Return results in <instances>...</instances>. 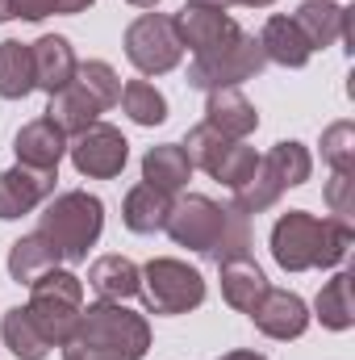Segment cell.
Masks as SVG:
<instances>
[{"label":"cell","mask_w":355,"mask_h":360,"mask_svg":"<svg viewBox=\"0 0 355 360\" xmlns=\"http://www.w3.org/2000/svg\"><path fill=\"white\" fill-rule=\"evenodd\" d=\"M230 143H234V139H226V134H217L209 122H201V126L188 130V139H184L180 147H184V155H188L192 168H205V172H209V168L222 160V151H226Z\"/></svg>","instance_id":"cell-31"},{"label":"cell","mask_w":355,"mask_h":360,"mask_svg":"<svg viewBox=\"0 0 355 360\" xmlns=\"http://www.w3.org/2000/svg\"><path fill=\"white\" fill-rule=\"evenodd\" d=\"M184 55L176 34V21L163 13H142L130 30H126V59L142 72V76H163L172 72Z\"/></svg>","instance_id":"cell-9"},{"label":"cell","mask_w":355,"mask_h":360,"mask_svg":"<svg viewBox=\"0 0 355 360\" xmlns=\"http://www.w3.org/2000/svg\"><path fill=\"white\" fill-rule=\"evenodd\" d=\"M130 4H134V8H155L159 0H130Z\"/></svg>","instance_id":"cell-40"},{"label":"cell","mask_w":355,"mask_h":360,"mask_svg":"<svg viewBox=\"0 0 355 360\" xmlns=\"http://www.w3.org/2000/svg\"><path fill=\"white\" fill-rule=\"evenodd\" d=\"M63 360H121V356H113V352H100V348H88V344L72 340V344L63 348Z\"/></svg>","instance_id":"cell-35"},{"label":"cell","mask_w":355,"mask_h":360,"mask_svg":"<svg viewBox=\"0 0 355 360\" xmlns=\"http://www.w3.org/2000/svg\"><path fill=\"white\" fill-rule=\"evenodd\" d=\"M180 34V46H188L192 55H209V51H222L230 46L243 30L234 25V17L217 13V8H196V4H184V13L172 17Z\"/></svg>","instance_id":"cell-11"},{"label":"cell","mask_w":355,"mask_h":360,"mask_svg":"<svg viewBox=\"0 0 355 360\" xmlns=\"http://www.w3.org/2000/svg\"><path fill=\"white\" fill-rule=\"evenodd\" d=\"M34 55V89H42L46 96H55L59 89H67L76 80V51L63 34H42L38 42H29Z\"/></svg>","instance_id":"cell-14"},{"label":"cell","mask_w":355,"mask_h":360,"mask_svg":"<svg viewBox=\"0 0 355 360\" xmlns=\"http://www.w3.org/2000/svg\"><path fill=\"white\" fill-rule=\"evenodd\" d=\"M322 160L335 172H351L355 168V126L351 122H335L322 130Z\"/></svg>","instance_id":"cell-32"},{"label":"cell","mask_w":355,"mask_h":360,"mask_svg":"<svg viewBox=\"0 0 355 360\" xmlns=\"http://www.w3.org/2000/svg\"><path fill=\"white\" fill-rule=\"evenodd\" d=\"M264 293H267V276H264V269H260L251 256H243V260H226V264H222V297H226V306L251 314L255 302H260Z\"/></svg>","instance_id":"cell-21"},{"label":"cell","mask_w":355,"mask_h":360,"mask_svg":"<svg viewBox=\"0 0 355 360\" xmlns=\"http://www.w3.org/2000/svg\"><path fill=\"white\" fill-rule=\"evenodd\" d=\"M260 46H264L267 63H280V68H305L309 55H314L309 42H305V34L297 30V21L284 17V13H276V17H267L264 21Z\"/></svg>","instance_id":"cell-18"},{"label":"cell","mask_w":355,"mask_h":360,"mask_svg":"<svg viewBox=\"0 0 355 360\" xmlns=\"http://www.w3.org/2000/svg\"><path fill=\"white\" fill-rule=\"evenodd\" d=\"M251 323H255L264 335H272V340H297V335H305V327H309V306H305L297 293L267 285V293L255 302V310H251Z\"/></svg>","instance_id":"cell-13"},{"label":"cell","mask_w":355,"mask_h":360,"mask_svg":"<svg viewBox=\"0 0 355 360\" xmlns=\"http://www.w3.org/2000/svg\"><path fill=\"white\" fill-rule=\"evenodd\" d=\"M121 109H126L130 122H138V126H159V122H168V101H163V92L155 89V84H147V80H130V84L121 89Z\"/></svg>","instance_id":"cell-28"},{"label":"cell","mask_w":355,"mask_h":360,"mask_svg":"<svg viewBox=\"0 0 355 360\" xmlns=\"http://www.w3.org/2000/svg\"><path fill=\"white\" fill-rule=\"evenodd\" d=\"M314 310H318L322 327H330V331H347V327L355 323V306H351V272H335V276H330V281L322 285V293H318Z\"/></svg>","instance_id":"cell-27"},{"label":"cell","mask_w":355,"mask_h":360,"mask_svg":"<svg viewBox=\"0 0 355 360\" xmlns=\"http://www.w3.org/2000/svg\"><path fill=\"white\" fill-rule=\"evenodd\" d=\"M293 21H297V30L305 34V42H309V51H326V46H335L339 38H347V8H339L335 0H305L297 13H293Z\"/></svg>","instance_id":"cell-17"},{"label":"cell","mask_w":355,"mask_h":360,"mask_svg":"<svg viewBox=\"0 0 355 360\" xmlns=\"http://www.w3.org/2000/svg\"><path fill=\"white\" fill-rule=\"evenodd\" d=\"M314 172V155L297 143V139H284V143H276L267 155H260V168H255V176L247 180L243 188H234V210L239 214H264L272 210L276 201H280V193L284 188H297V184H305Z\"/></svg>","instance_id":"cell-4"},{"label":"cell","mask_w":355,"mask_h":360,"mask_svg":"<svg viewBox=\"0 0 355 360\" xmlns=\"http://www.w3.org/2000/svg\"><path fill=\"white\" fill-rule=\"evenodd\" d=\"M34 92V55L29 42L4 38L0 42V96L4 101H21Z\"/></svg>","instance_id":"cell-25"},{"label":"cell","mask_w":355,"mask_h":360,"mask_svg":"<svg viewBox=\"0 0 355 360\" xmlns=\"http://www.w3.org/2000/svg\"><path fill=\"white\" fill-rule=\"evenodd\" d=\"M138 293H142L151 314H188L205 302V276L184 260L163 256V260H151L142 269Z\"/></svg>","instance_id":"cell-7"},{"label":"cell","mask_w":355,"mask_h":360,"mask_svg":"<svg viewBox=\"0 0 355 360\" xmlns=\"http://www.w3.org/2000/svg\"><path fill=\"white\" fill-rule=\"evenodd\" d=\"M0 340H4V348H8L17 360H42L46 352H51L46 335L38 331V323L29 319L25 306H13V310L4 314V323H0Z\"/></svg>","instance_id":"cell-26"},{"label":"cell","mask_w":355,"mask_h":360,"mask_svg":"<svg viewBox=\"0 0 355 360\" xmlns=\"http://www.w3.org/2000/svg\"><path fill=\"white\" fill-rule=\"evenodd\" d=\"M76 84L96 101L100 113L113 109V105L121 101V80H117V72H113L105 59H88V63H80V68H76Z\"/></svg>","instance_id":"cell-29"},{"label":"cell","mask_w":355,"mask_h":360,"mask_svg":"<svg viewBox=\"0 0 355 360\" xmlns=\"http://www.w3.org/2000/svg\"><path fill=\"white\" fill-rule=\"evenodd\" d=\"M239 4H251V8H267V4H276V0H239Z\"/></svg>","instance_id":"cell-39"},{"label":"cell","mask_w":355,"mask_h":360,"mask_svg":"<svg viewBox=\"0 0 355 360\" xmlns=\"http://www.w3.org/2000/svg\"><path fill=\"white\" fill-rule=\"evenodd\" d=\"M326 205L339 222H351L355 214V176L351 172H335L330 184H326Z\"/></svg>","instance_id":"cell-34"},{"label":"cell","mask_w":355,"mask_h":360,"mask_svg":"<svg viewBox=\"0 0 355 360\" xmlns=\"http://www.w3.org/2000/svg\"><path fill=\"white\" fill-rule=\"evenodd\" d=\"M355 243L351 222L339 218H314L305 210H288L272 226V256L284 272H305V269H335L347 260Z\"/></svg>","instance_id":"cell-2"},{"label":"cell","mask_w":355,"mask_h":360,"mask_svg":"<svg viewBox=\"0 0 355 360\" xmlns=\"http://www.w3.org/2000/svg\"><path fill=\"white\" fill-rule=\"evenodd\" d=\"M172 243L188 248V252H201L217 264L226 260H243L251 256V222L247 214H239L234 205L222 210L217 201L201 197V193H188L172 201V214H168V226Z\"/></svg>","instance_id":"cell-1"},{"label":"cell","mask_w":355,"mask_h":360,"mask_svg":"<svg viewBox=\"0 0 355 360\" xmlns=\"http://www.w3.org/2000/svg\"><path fill=\"white\" fill-rule=\"evenodd\" d=\"M88 285L100 302H130L142 285V269L126 256H100L88 269Z\"/></svg>","instance_id":"cell-19"},{"label":"cell","mask_w":355,"mask_h":360,"mask_svg":"<svg viewBox=\"0 0 355 360\" xmlns=\"http://www.w3.org/2000/svg\"><path fill=\"white\" fill-rule=\"evenodd\" d=\"M168 214H172V197L151 188V184H138L126 193V205H121V222L134 231V235H155L168 226Z\"/></svg>","instance_id":"cell-22"},{"label":"cell","mask_w":355,"mask_h":360,"mask_svg":"<svg viewBox=\"0 0 355 360\" xmlns=\"http://www.w3.org/2000/svg\"><path fill=\"white\" fill-rule=\"evenodd\" d=\"M13 151H17V164H25V168L59 172V160L67 155V134L51 117H38V122H29V126L17 130Z\"/></svg>","instance_id":"cell-15"},{"label":"cell","mask_w":355,"mask_h":360,"mask_svg":"<svg viewBox=\"0 0 355 360\" xmlns=\"http://www.w3.org/2000/svg\"><path fill=\"white\" fill-rule=\"evenodd\" d=\"M205 122H209L217 134L243 143V139L260 126V113H255V105H251L239 89H213L209 101H205Z\"/></svg>","instance_id":"cell-16"},{"label":"cell","mask_w":355,"mask_h":360,"mask_svg":"<svg viewBox=\"0 0 355 360\" xmlns=\"http://www.w3.org/2000/svg\"><path fill=\"white\" fill-rule=\"evenodd\" d=\"M29 319L38 323V331L46 335L51 348H67L80 331V314H84V281L67 269L42 272L29 285Z\"/></svg>","instance_id":"cell-3"},{"label":"cell","mask_w":355,"mask_h":360,"mask_svg":"<svg viewBox=\"0 0 355 360\" xmlns=\"http://www.w3.org/2000/svg\"><path fill=\"white\" fill-rule=\"evenodd\" d=\"M267 68V55L264 46H260V38L255 34H239L230 46H222V51H209V55H196L192 59V68H188V84L192 89H239L243 80H251V76H260Z\"/></svg>","instance_id":"cell-8"},{"label":"cell","mask_w":355,"mask_h":360,"mask_svg":"<svg viewBox=\"0 0 355 360\" xmlns=\"http://www.w3.org/2000/svg\"><path fill=\"white\" fill-rule=\"evenodd\" d=\"M100 226H105V205H100V197L72 188V193H59V197L46 205L38 231L59 248L63 260L80 264V260H88V248L100 239Z\"/></svg>","instance_id":"cell-5"},{"label":"cell","mask_w":355,"mask_h":360,"mask_svg":"<svg viewBox=\"0 0 355 360\" xmlns=\"http://www.w3.org/2000/svg\"><path fill=\"white\" fill-rule=\"evenodd\" d=\"M55 180H59V172H42V168H25V164L0 172V218L13 222V218L38 210L55 193Z\"/></svg>","instance_id":"cell-12"},{"label":"cell","mask_w":355,"mask_h":360,"mask_svg":"<svg viewBox=\"0 0 355 360\" xmlns=\"http://www.w3.org/2000/svg\"><path fill=\"white\" fill-rule=\"evenodd\" d=\"M222 360H267V356H260V352H226Z\"/></svg>","instance_id":"cell-37"},{"label":"cell","mask_w":355,"mask_h":360,"mask_svg":"<svg viewBox=\"0 0 355 360\" xmlns=\"http://www.w3.org/2000/svg\"><path fill=\"white\" fill-rule=\"evenodd\" d=\"M88 4H96V0H13V17H21V21H42L51 13L72 17V13H84Z\"/></svg>","instance_id":"cell-33"},{"label":"cell","mask_w":355,"mask_h":360,"mask_svg":"<svg viewBox=\"0 0 355 360\" xmlns=\"http://www.w3.org/2000/svg\"><path fill=\"white\" fill-rule=\"evenodd\" d=\"M0 21H13V0H0Z\"/></svg>","instance_id":"cell-38"},{"label":"cell","mask_w":355,"mask_h":360,"mask_svg":"<svg viewBox=\"0 0 355 360\" xmlns=\"http://www.w3.org/2000/svg\"><path fill=\"white\" fill-rule=\"evenodd\" d=\"M59 248L42 235V231H34V235H25V239H17L13 243V252H8V272H13V281L17 285H34L42 272L59 269Z\"/></svg>","instance_id":"cell-23"},{"label":"cell","mask_w":355,"mask_h":360,"mask_svg":"<svg viewBox=\"0 0 355 360\" xmlns=\"http://www.w3.org/2000/svg\"><path fill=\"white\" fill-rule=\"evenodd\" d=\"M255 168H260L255 147H247V143H230V147L222 151V160L209 168V176L217 180V184H226V188L234 193V188H243L247 180L255 176Z\"/></svg>","instance_id":"cell-30"},{"label":"cell","mask_w":355,"mask_h":360,"mask_svg":"<svg viewBox=\"0 0 355 360\" xmlns=\"http://www.w3.org/2000/svg\"><path fill=\"white\" fill-rule=\"evenodd\" d=\"M188 176H192V164H188L180 143H159V147H151L142 155V184H151V188H159L168 197L180 193L188 184Z\"/></svg>","instance_id":"cell-20"},{"label":"cell","mask_w":355,"mask_h":360,"mask_svg":"<svg viewBox=\"0 0 355 360\" xmlns=\"http://www.w3.org/2000/svg\"><path fill=\"white\" fill-rule=\"evenodd\" d=\"M80 344L100 348V352H113L121 360H142L151 352V327L142 314L126 310L121 302H96L80 314V331H76Z\"/></svg>","instance_id":"cell-6"},{"label":"cell","mask_w":355,"mask_h":360,"mask_svg":"<svg viewBox=\"0 0 355 360\" xmlns=\"http://www.w3.org/2000/svg\"><path fill=\"white\" fill-rule=\"evenodd\" d=\"M188 4H196V8H217V13H226L230 4H239V0H188Z\"/></svg>","instance_id":"cell-36"},{"label":"cell","mask_w":355,"mask_h":360,"mask_svg":"<svg viewBox=\"0 0 355 360\" xmlns=\"http://www.w3.org/2000/svg\"><path fill=\"white\" fill-rule=\"evenodd\" d=\"M72 151V164L80 176H92V180H113L121 176L126 160H130V143L117 126H105V122H92L88 130L76 134V143H67Z\"/></svg>","instance_id":"cell-10"},{"label":"cell","mask_w":355,"mask_h":360,"mask_svg":"<svg viewBox=\"0 0 355 360\" xmlns=\"http://www.w3.org/2000/svg\"><path fill=\"white\" fill-rule=\"evenodd\" d=\"M46 117L67 134V139H76L80 130H88L92 122L100 117V109H96V101H92L88 92L80 89L76 80L67 84V89H59L51 96V105H46Z\"/></svg>","instance_id":"cell-24"}]
</instances>
